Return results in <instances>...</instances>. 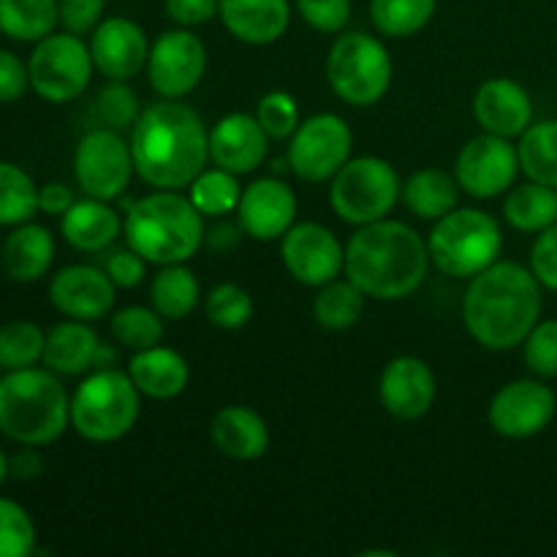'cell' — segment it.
I'll list each match as a JSON object with an SVG mask.
<instances>
[{
	"label": "cell",
	"mask_w": 557,
	"mask_h": 557,
	"mask_svg": "<svg viewBox=\"0 0 557 557\" xmlns=\"http://www.w3.org/2000/svg\"><path fill=\"white\" fill-rule=\"evenodd\" d=\"M131 156L136 174L152 188L177 190L194 183L210 158L205 120L188 103L163 98L141 109L131 128Z\"/></svg>",
	"instance_id": "cell-1"
},
{
	"label": "cell",
	"mask_w": 557,
	"mask_h": 557,
	"mask_svg": "<svg viewBox=\"0 0 557 557\" xmlns=\"http://www.w3.org/2000/svg\"><path fill=\"white\" fill-rule=\"evenodd\" d=\"M542 319V283L517 261H495L471 277L462 321L479 346L511 351Z\"/></svg>",
	"instance_id": "cell-2"
},
{
	"label": "cell",
	"mask_w": 557,
	"mask_h": 557,
	"mask_svg": "<svg viewBox=\"0 0 557 557\" xmlns=\"http://www.w3.org/2000/svg\"><path fill=\"white\" fill-rule=\"evenodd\" d=\"M430 267L424 239L403 221L364 223L346 245V275L368 297L395 302L422 286Z\"/></svg>",
	"instance_id": "cell-3"
},
{
	"label": "cell",
	"mask_w": 557,
	"mask_h": 557,
	"mask_svg": "<svg viewBox=\"0 0 557 557\" xmlns=\"http://www.w3.org/2000/svg\"><path fill=\"white\" fill-rule=\"evenodd\" d=\"M71 424V397L49 368L9 370L0 379V433L16 446H49Z\"/></svg>",
	"instance_id": "cell-4"
},
{
	"label": "cell",
	"mask_w": 557,
	"mask_h": 557,
	"mask_svg": "<svg viewBox=\"0 0 557 557\" xmlns=\"http://www.w3.org/2000/svg\"><path fill=\"white\" fill-rule=\"evenodd\" d=\"M205 215L177 190H161L134 201L123 221L128 248L150 264H183L205 245Z\"/></svg>",
	"instance_id": "cell-5"
},
{
	"label": "cell",
	"mask_w": 557,
	"mask_h": 557,
	"mask_svg": "<svg viewBox=\"0 0 557 557\" xmlns=\"http://www.w3.org/2000/svg\"><path fill=\"white\" fill-rule=\"evenodd\" d=\"M139 395L134 379L123 370H96L71 397V428L92 444L120 441L139 419Z\"/></svg>",
	"instance_id": "cell-6"
},
{
	"label": "cell",
	"mask_w": 557,
	"mask_h": 557,
	"mask_svg": "<svg viewBox=\"0 0 557 557\" xmlns=\"http://www.w3.org/2000/svg\"><path fill=\"white\" fill-rule=\"evenodd\" d=\"M504 234L484 210H451L435 221L428 239L430 261L449 277H473L498 261Z\"/></svg>",
	"instance_id": "cell-7"
},
{
	"label": "cell",
	"mask_w": 557,
	"mask_h": 557,
	"mask_svg": "<svg viewBox=\"0 0 557 557\" xmlns=\"http://www.w3.org/2000/svg\"><path fill=\"white\" fill-rule=\"evenodd\" d=\"M326 79L341 101L373 107L392 85V58L375 36L346 33L326 54Z\"/></svg>",
	"instance_id": "cell-8"
},
{
	"label": "cell",
	"mask_w": 557,
	"mask_h": 557,
	"mask_svg": "<svg viewBox=\"0 0 557 557\" xmlns=\"http://www.w3.org/2000/svg\"><path fill=\"white\" fill-rule=\"evenodd\" d=\"M403 183L395 166L379 156L348 158L346 166L332 177L330 201L337 218L354 226L381 221L400 199Z\"/></svg>",
	"instance_id": "cell-9"
},
{
	"label": "cell",
	"mask_w": 557,
	"mask_h": 557,
	"mask_svg": "<svg viewBox=\"0 0 557 557\" xmlns=\"http://www.w3.org/2000/svg\"><path fill=\"white\" fill-rule=\"evenodd\" d=\"M90 47L76 33H49L36 41L27 71L30 87L38 98L49 103H69L87 90L92 76Z\"/></svg>",
	"instance_id": "cell-10"
},
{
	"label": "cell",
	"mask_w": 557,
	"mask_h": 557,
	"mask_svg": "<svg viewBox=\"0 0 557 557\" xmlns=\"http://www.w3.org/2000/svg\"><path fill=\"white\" fill-rule=\"evenodd\" d=\"M354 134L343 117L321 112L299 123L288 145V166L305 183L332 180L351 158Z\"/></svg>",
	"instance_id": "cell-11"
},
{
	"label": "cell",
	"mask_w": 557,
	"mask_h": 557,
	"mask_svg": "<svg viewBox=\"0 0 557 557\" xmlns=\"http://www.w3.org/2000/svg\"><path fill=\"white\" fill-rule=\"evenodd\" d=\"M134 156L131 145L112 128H92L79 139L74 150L76 185L92 199L112 201L123 196L134 177Z\"/></svg>",
	"instance_id": "cell-12"
},
{
	"label": "cell",
	"mask_w": 557,
	"mask_h": 557,
	"mask_svg": "<svg viewBox=\"0 0 557 557\" xmlns=\"http://www.w3.org/2000/svg\"><path fill=\"white\" fill-rule=\"evenodd\" d=\"M520 150L506 136H495L484 131L473 136L457 156L455 177L468 196L476 199H495L506 194L517 183L520 174Z\"/></svg>",
	"instance_id": "cell-13"
},
{
	"label": "cell",
	"mask_w": 557,
	"mask_h": 557,
	"mask_svg": "<svg viewBox=\"0 0 557 557\" xmlns=\"http://www.w3.org/2000/svg\"><path fill=\"white\" fill-rule=\"evenodd\" d=\"M557 411L555 392L544 379H520L495 392L487 408L490 428L509 441H525L544 433Z\"/></svg>",
	"instance_id": "cell-14"
},
{
	"label": "cell",
	"mask_w": 557,
	"mask_h": 557,
	"mask_svg": "<svg viewBox=\"0 0 557 557\" xmlns=\"http://www.w3.org/2000/svg\"><path fill=\"white\" fill-rule=\"evenodd\" d=\"M207 69V49L199 36L180 27L152 41L147 58V79L161 98H185L199 87Z\"/></svg>",
	"instance_id": "cell-15"
},
{
	"label": "cell",
	"mask_w": 557,
	"mask_h": 557,
	"mask_svg": "<svg viewBox=\"0 0 557 557\" xmlns=\"http://www.w3.org/2000/svg\"><path fill=\"white\" fill-rule=\"evenodd\" d=\"M283 264L294 281L305 286H324L346 270V248L335 232L315 221L294 223L281 243Z\"/></svg>",
	"instance_id": "cell-16"
},
{
	"label": "cell",
	"mask_w": 557,
	"mask_h": 557,
	"mask_svg": "<svg viewBox=\"0 0 557 557\" xmlns=\"http://www.w3.org/2000/svg\"><path fill=\"white\" fill-rule=\"evenodd\" d=\"M435 392H438V386H435L433 368L424 359L411 357V354L395 357L381 370V406L389 417L400 419V422L422 419L433 408Z\"/></svg>",
	"instance_id": "cell-17"
},
{
	"label": "cell",
	"mask_w": 557,
	"mask_h": 557,
	"mask_svg": "<svg viewBox=\"0 0 557 557\" xmlns=\"http://www.w3.org/2000/svg\"><path fill=\"white\" fill-rule=\"evenodd\" d=\"M114 283L107 270L90 264H71L49 281V302L65 319L98 321L112 310Z\"/></svg>",
	"instance_id": "cell-18"
},
{
	"label": "cell",
	"mask_w": 557,
	"mask_h": 557,
	"mask_svg": "<svg viewBox=\"0 0 557 557\" xmlns=\"http://www.w3.org/2000/svg\"><path fill=\"white\" fill-rule=\"evenodd\" d=\"M297 218V196L292 185L275 177H261L243 188L237 205V221L248 237L270 243L281 239Z\"/></svg>",
	"instance_id": "cell-19"
},
{
	"label": "cell",
	"mask_w": 557,
	"mask_h": 557,
	"mask_svg": "<svg viewBox=\"0 0 557 557\" xmlns=\"http://www.w3.org/2000/svg\"><path fill=\"white\" fill-rule=\"evenodd\" d=\"M90 54L96 71L107 79H134L141 69H147L150 41L145 30L134 20L125 16H107L96 25L90 36Z\"/></svg>",
	"instance_id": "cell-20"
},
{
	"label": "cell",
	"mask_w": 557,
	"mask_h": 557,
	"mask_svg": "<svg viewBox=\"0 0 557 557\" xmlns=\"http://www.w3.org/2000/svg\"><path fill=\"white\" fill-rule=\"evenodd\" d=\"M270 136L261 128L256 114L232 112L210 131V158L215 166L234 174H250L264 163Z\"/></svg>",
	"instance_id": "cell-21"
},
{
	"label": "cell",
	"mask_w": 557,
	"mask_h": 557,
	"mask_svg": "<svg viewBox=\"0 0 557 557\" xmlns=\"http://www.w3.org/2000/svg\"><path fill=\"white\" fill-rule=\"evenodd\" d=\"M473 114L487 134L515 139L531 128L533 101L520 82L509 76H495L476 90Z\"/></svg>",
	"instance_id": "cell-22"
},
{
	"label": "cell",
	"mask_w": 557,
	"mask_h": 557,
	"mask_svg": "<svg viewBox=\"0 0 557 557\" xmlns=\"http://www.w3.org/2000/svg\"><path fill=\"white\" fill-rule=\"evenodd\" d=\"M218 16L237 41L267 47L288 30L292 3L288 0H221Z\"/></svg>",
	"instance_id": "cell-23"
},
{
	"label": "cell",
	"mask_w": 557,
	"mask_h": 557,
	"mask_svg": "<svg viewBox=\"0 0 557 557\" xmlns=\"http://www.w3.org/2000/svg\"><path fill=\"white\" fill-rule=\"evenodd\" d=\"M212 446L232 460H259L270 449V428L264 417L248 406H226L212 417Z\"/></svg>",
	"instance_id": "cell-24"
},
{
	"label": "cell",
	"mask_w": 557,
	"mask_h": 557,
	"mask_svg": "<svg viewBox=\"0 0 557 557\" xmlns=\"http://www.w3.org/2000/svg\"><path fill=\"white\" fill-rule=\"evenodd\" d=\"M60 232H63L65 243L71 248L98 253V250H107L117 239V234L123 232V221L109 207V201L87 196V199L74 201L60 215Z\"/></svg>",
	"instance_id": "cell-25"
},
{
	"label": "cell",
	"mask_w": 557,
	"mask_h": 557,
	"mask_svg": "<svg viewBox=\"0 0 557 557\" xmlns=\"http://www.w3.org/2000/svg\"><path fill=\"white\" fill-rule=\"evenodd\" d=\"M128 375L134 379L136 389L152 400H172L183 395L188 386L190 370L183 354L166 346H152L145 351H136L128 362Z\"/></svg>",
	"instance_id": "cell-26"
},
{
	"label": "cell",
	"mask_w": 557,
	"mask_h": 557,
	"mask_svg": "<svg viewBox=\"0 0 557 557\" xmlns=\"http://www.w3.org/2000/svg\"><path fill=\"white\" fill-rule=\"evenodd\" d=\"M54 261V237L47 226L20 223L3 243V270L16 283H36Z\"/></svg>",
	"instance_id": "cell-27"
},
{
	"label": "cell",
	"mask_w": 557,
	"mask_h": 557,
	"mask_svg": "<svg viewBox=\"0 0 557 557\" xmlns=\"http://www.w3.org/2000/svg\"><path fill=\"white\" fill-rule=\"evenodd\" d=\"M98 346H101V341L87 326V321H63L47 332L41 362L44 368L58 375H82L96 362Z\"/></svg>",
	"instance_id": "cell-28"
},
{
	"label": "cell",
	"mask_w": 557,
	"mask_h": 557,
	"mask_svg": "<svg viewBox=\"0 0 557 557\" xmlns=\"http://www.w3.org/2000/svg\"><path fill=\"white\" fill-rule=\"evenodd\" d=\"M457 196H460V183L455 174L433 166L413 172L400 190V199L406 201L408 210L424 221H438L449 215L457 207Z\"/></svg>",
	"instance_id": "cell-29"
},
{
	"label": "cell",
	"mask_w": 557,
	"mask_h": 557,
	"mask_svg": "<svg viewBox=\"0 0 557 557\" xmlns=\"http://www.w3.org/2000/svg\"><path fill=\"white\" fill-rule=\"evenodd\" d=\"M504 218L511 228L525 234H539L557 223V188L528 180L511 185L504 201Z\"/></svg>",
	"instance_id": "cell-30"
},
{
	"label": "cell",
	"mask_w": 557,
	"mask_h": 557,
	"mask_svg": "<svg viewBox=\"0 0 557 557\" xmlns=\"http://www.w3.org/2000/svg\"><path fill=\"white\" fill-rule=\"evenodd\" d=\"M58 25V0H0V33L14 41L36 44Z\"/></svg>",
	"instance_id": "cell-31"
},
{
	"label": "cell",
	"mask_w": 557,
	"mask_h": 557,
	"mask_svg": "<svg viewBox=\"0 0 557 557\" xmlns=\"http://www.w3.org/2000/svg\"><path fill=\"white\" fill-rule=\"evenodd\" d=\"M150 302L163 319H185L199 305V281L188 267L163 264L150 283Z\"/></svg>",
	"instance_id": "cell-32"
},
{
	"label": "cell",
	"mask_w": 557,
	"mask_h": 557,
	"mask_svg": "<svg viewBox=\"0 0 557 557\" xmlns=\"http://www.w3.org/2000/svg\"><path fill=\"white\" fill-rule=\"evenodd\" d=\"M364 297L368 294L354 281H330L321 286V292L313 299V319L324 330L343 332L351 330L364 313Z\"/></svg>",
	"instance_id": "cell-33"
},
{
	"label": "cell",
	"mask_w": 557,
	"mask_h": 557,
	"mask_svg": "<svg viewBox=\"0 0 557 557\" xmlns=\"http://www.w3.org/2000/svg\"><path fill=\"white\" fill-rule=\"evenodd\" d=\"M520 169L528 180L557 188V120L531 123L520 136Z\"/></svg>",
	"instance_id": "cell-34"
},
{
	"label": "cell",
	"mask_w": 557,
	"mask_h": 557,
	"mask_svg": "<svg viewBox=\"0 0 557 557\" xmlns=\"http://www.w3.org/2000/svg\"><path fill=\"white\" fill-rule=\"evenodd\" d=\"M438 0H370V20L381 36L406 38L428 27Z\"/></svg>",
	"instance_id": "cell-35"
},
{
	"label": "cell",
	"mask_w": 557,
	"mask_h": 557,
	"mask_svg": "<svg viewBox=\"0 0 557 557\" xmlns=\"http://www.w3.org/2000/svg\"><path fill=\"white\" fill-rule=\"evenodd\" d=\"M38 212V185L11 161H0V226H20Z\"/></svg>",
	"instance_id": "cell-36"
},
{
	"label": "cell",
	"mask_w": 557,
	"mask_h": 557,
	"mask_svg": "<svg viewBox=\"0 0 557 557\" xmlns=\"http://www.w3.org/2000/svg\"><path fill=\"white\" fill-rule=\"evenodd\" d=\"M239 174L226 172V169L215 166L201 172L199 177L190 183V196L188 199L194 201L196 210L201 215H212V218H223L228 215L232 210H237L239 196H243V188L237 183Z\"/></svg>",
	"instance_id": "cell-37"
},
{
	"label": "cell",
	"mask_w": 557,
	"mask_h": 557,
	"mask_svg": "<svg viewBox=\"0 0 557 557\" xmlns=\"http://www.w3.org/2000/svg\"><path fill=\"white\" fill-rule=\"evenodd\" d=\"M44 343L47 332L38 324L25 319L9 321L0 326V370L33 368L44 359Z\"/></svg>",
	"instance_id": "cell-38"
},
{
	"label": "cell",
	"mask_w": 557,
	"mask_h": 557,
	"mask_svg": "<svg viewBox=\"0 0 557 557\" xmlns=\"http://www.w3.org/2000/svg\"><path fill=\"white\" fill-rule=\"evenodd\" d=\"M109 326H112L114 341L131 351H145L163 341V315L156 308L131 305V308L117 310Z\"/></svg>",
	"instance_id": "cell-39"
},
{
	"label": "cell",
	"mask_w": 557,
	"mask_h": 557,
	"mask_svg": "<svg viewBox=\"0 0 557 557\" xmlns=\"http://www.w3.org/2000/svg\"><path fill=\"white\" fill-rule=\"evenodd\" d=\"M205 313L221 330H239L253 319V297L237 283H221L207 294Z\"/></svg>",
	"instance_id": "cell-40"
},
{
	"label": "cell",
	"mask_w": 557,
	"mask_h": 557,
	"mask_svg": "<svg viewBox=\"0 0 557 557\" xmlns=\"http://www.w3.org/2000/svg\"><path fill=\"white\" fill-rule=\"evenodd\" d=\"M36 553V522L25 506L0 498V557H27Z\"/></svg>",
	"instance_id": "cell-41"
},
{
	"label": "cell",
	"mask_w": 557,
	"mask_h": 557,
	"mask_svg": "<svg viewBox=\"0 0 557 557\" xmlns=\"http://www.w3.org/2000/svg\"><path fill=\"white\" fill-rule=\"evenodd\" d=\"M96 114L103 123V128L128 131L134 128L141 114L139 98H136V92L123 79H112L98 92Z\"/></svg>",
	"instance_id": "cell-42"
},
{
	"label": "cell",
	"mask_w": 557,
	"mask_h": 557,
	"mask_svg": "<svg viewBox=\"0 0 557 557\" xmlns=\"http://www.w3.org/2000/svg\"><path fill=\"white\" fill-rule=\"evenodd\" d=\"M522 357L536 379H557V319H539L522 341Z\"/></svg>",
	"instance_id": "cell-43"
},
{
	"label": "cell",
	"mask_w": 557,
	"mask_h": 557,
	"mask_svg": "<svg viewBox=\"0 0 557 557\" xmlns=\"http://www.w3.org/2000/svg\"><path fill=\"white\" fill-rule=\"evenodd\" d=\"M259 117L261 128L267 131L270 139H288L294 131L299 128V107L294 101L292 92L283 90H272L267 92L264 98L259 101Z\"/></svg>",
	"instance_id": "cell-44"
},
{
	"label": "cell",
	"mask_w": 557,
	"mask_h": 557,
	"mask_svg": "<svg viewBox=\"0 0 557 557\" xmlns=\"http://www.w3.org/2000/svg\"><path fill=\"white\" fill-rule=\"evenodd\" d=\"M297 11L313 30L341 33L351 20V0H297Z\"/></svg>",
	"instance_id": "cell-45"
},
{
	"label": "cell",
	"mask_w": 557,
	"mask_h": 557,
	"mask_svg": "<svg viewBox=\"0 0 557 557\" xmlns=\"http://www.w3.org/2000/svg\"><path fill=\"white\" fill-rule=\"evenodd\" d=\"M531 272L542 283V288L557 292V223L539 232L531 250Z\"/></svg>",
	"instance_id": "cell-46"
},
{
	"label": "cell",
	"mask_w": 557,
	"mask_h": 557,
	"mask_svg": "<svg viewBox=\"0 0 557 557\" xmlns=\"http://www.w3.org/2000/svg\"><path fill=\"white\" fill-rule=\"evenodd\" d=\"M60 5V25L69 33L85 36L96 30L98 22L103 20L107 0H58Z\"/></svg>",
	"instance_id": "cell-47"
},
{
	"label": "cell",
	"mask_w": 557,
	"mask_h": 557,
	"mask_svg": "<svg viewBox=\"0 0 557 557\" xmlns=\"http://www.w3.org/2000/svg\"><path fill=\"white\" fill-rule=\"evenodd\" d=\"M103 270L117 288H136L147 275V259L136 253L134 248H120L109 253Z\"/></svg>",
	"instance_id": "cell-48"
},
{
	"label": "cell",
	"mask_w": 557,
	"mask_h": 557,
	"mask_svg": "<svg viewBox=\"0 0 557 557\" xmlns=\"http://www.w3.org/2000/svg\"><path fill=\"white\" fill-rule=\"evenodd\" d=\"M30 87V71L20 54L0 49V103H14Z\"/></svg>",
	"instance_id": "cell-49"
},
{
	"label": "cell",
	"mask_w": 557,
	"mask_h": 557,
	"mask_svg": "<svg viewBox=\"0 0 557 557\" xmlns=\"http://www.w3.org/2000/svg\"><path fill=\"white\" fill-rule=\"evenodd\" d=\"M221 0H163V11L180 27H199L218 16Z\"/></svg>",
	"instance_id": "cell-50"
},
{
	"label": "cell",
	"mask_w": 557,
	"mask_h": 557,
	"mask_svg": "<svg viewBox=\"0 0 557 557\" xmlns=\"http://www.w3.org/2000/svg\"><path fill=\"white\" fill-rule=\"evenodd\" d=\"M44 473V457L38 446H22L20 451L9 457V476L20 482H33Z\"/></svg>",
	"instance_id": "cell-51"
},
{
	"label": "cell",
	"mask_w": 557,
	"mask_h": 557,
	"mask_svg": "<svg viewBox=\"0 0 557 557\" xmlns=\"http://www.w3.org/2000/svg\"><path fill=\"white\" fill-rule=\"evenodd\" d=\"M74 201V194L65 183H47L38 188V210L47 215H63Z\"/></svg>",
	"instance_id": "cell-52"
},
{
	"label": "cell",
	"mask_w": 557,
	"mask_h": 557,
	"mask_svg": "<svg viewBox=\"0 0 557 557\" xmlns=\"http://www.w3.org/2000/svg\"><path fill=\"white\" fill-rule=\"evenodd\" d=\"M243 234L245 232H243V226H239V221L237 223L223 221V223H218V226H212L210 232H205V243L210 245L215 253H228L232 248H237L239 239H243Z\"/></svg>",
	"instance_id": "cell-53"
},
{
	"label": "cell",
	"mask_w": 557,
	"mask_h": 557,
	"mask_svg": "<svg viewBox=\"0 0 557 557\" xmlns=\"http://www.w3.org/2000/svg\"><path fill=\"white\" fill-rule=\"evenodd\" d=\"M114 359H117V354H114L112 348H103V346H98V351H96V362H92V368H96V370H107V368H114Z\"/></svg>",
	"instance_id": "cell-54"
},
{
	"label": "cell",
	"mask_w": 557,
	"mask_h": 557,
	"mask_svg": "<svg viewBox=\"0 0 557 557\" xmlns=\"http://www.w3.org/2000/svg\"><path fill=\"white\" fill-rule=\"evenodd\" d=\"M5 479H9V457H5L3 449H0V487H3Z\"/></svg>",
	"instance_id": "cell-55"
},
{
	"label": "cell",
	"mask_w": 557,
	"mask_h": 557,
	"mask_svg": "<svg viewBox=\"0 0 557 557\" xmlns=\"http://www.w3.org/2000/svg\"><path fill=\"white\" fill-rule=\"evenodd\" d=\"M0 267H3V245H0Z\"/></svg>",
	"instance_id": "cell-56"
}]
</instances>
